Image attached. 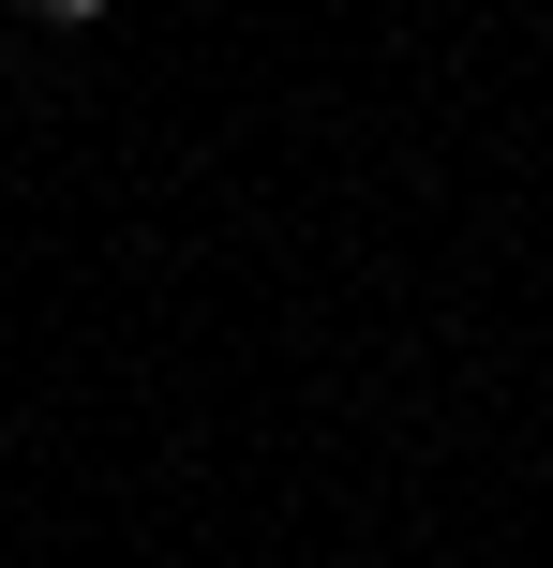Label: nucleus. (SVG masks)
Masks as SVG:
<instances>
[{
    "label": "nucleus",
    "instance_id": "nucleus-1",
    "mask_svg": "<svg viewBox=\"0 0 553 568\" xmlns=\"http://www.w3.org/2000/svg\"><path fill=\"white\" fill-rule=\"evenodd\" d=\"M45 16H105V0H45Z\"/></svg>",
    "mask_w": 553,
    "mask_h": 568
}]
</instances>
